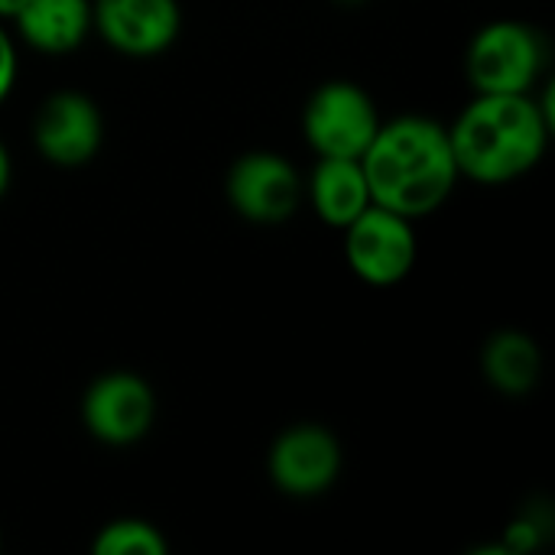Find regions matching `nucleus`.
Instances as JSON below:
<instances>
[{"mask_svg":"<svg viewBox=\"0 0 555 555\" xmlns=\"http://www.w3.org/2000/svg\"><path fill=\"white\" fill-rule=\"evenodd\" d=\"M371 202L410 221L439 211L459 185L449 127L423 114L380 120L361 153Z\"/></svg>","mask_w":555,"mask_h":555,"instance_id":"nucleus-1","label":"nucleus"},{"mask_svg":"<svg viewBox=\"0 0 555 555\" xmlns=\"http://www.w3.org/2000/svg\"><path fill=\"white\" fill-rule=\"evenodd\" d=\"M553 133L550 98L527 94H475L449 127L452 156L462 179L481 185H507L524 179L546 156Z\"/></svg>","mask_w":555,"mask_h":555,"instance_id":"nucleus-2","label":"nucleus"},{"mask_svg":"<svg viewBox=\"0 0 555 555\" xmlns=\"http://www.w3.org/2000/svg\"><path fill=\"white\" fill-rule=\"evenodd\" d=\"M546 68L543 36L517 20H494L475 33L465 72L475 94H527Z\"/></svg>","mask_w":555,"mask_h":555,"instance_id":"nucleus-3","label":"nucleus"},{"mask_svg":"<svg viewBox=\"0 0 555 555\" xmlns=\"http://www.w3.org/2000/svg\"><path fill=\"white\" fill-rule=\"evenodd\" d=\"M380 127L374 98L354 81H325L302 111V133L315 156L361 159Z\"/></svg>","mask_w":555,"mask_h":555,"instance_id":"nucleus-4","label":"nucleus"},{"mask_svg":"<svg viewBox=\"0 0 555 555\" xmlns=\"http://www.w3.org/2000/svg\"><path fill=\"white\" fill-rule=\"evenodd\" d=\"M416 231L413 221L371 205L345 228V257L358 280L387 289L410 276L416 267Z\"/></svg>","mask_w":555,"mask_h":555,"instance_id":"nucleus-5","label":"nucleus"},{"mask_svg":"<svg viewBox=\"0 0 555 555\" xmlns=\"http://www.w3.org/2000/svg\"><path fill=\"white\" fill-rule=\"evenodd\" d=\"M153 420L156 393L140 374L111 371L85 390L81 423L101 446L127 449L153 429Z\"/></svg>","mask_w":555,"mask_h":555,"instance_id":"nucleus-6","label":"nucleus"},{"mask_svg":"<svg viewBox=\"0 0 555 555\" xmlns=\"http://www.w3.org/2000/svg\"><path fill=\"white\" fill-rule=\"evenodd\" d=\"M231 208L250 224H283L296 215L302 198V179L296 166L280 153H247L228 169L224 182Z\"/></svg>","mask_w":555,"mask_h":555,"instance_id":"nucleus-7","label":"nucleus"},{"mask_svg":"<svg viewBox=\"0 0 555 555\" xmlns=\"http://www.w3.org/2000/svg\"><path fill=\"white\" fill-rule=\"evenodd\" d=\"M33 143L39 156L59 169L88 166L104 143V120L98 104L81 91H55L42 101Z\"/></svg>","mask_w":555,"mask_h":555,"instance_id":"nucleus-8","label":"nucleus"},{"mask_svg":"<svg viewBox=\"0 0 555 555\" xmlns=\"http://www.w3.org/2000/svg\"><path fill=\"white\" fill-rule=\"evenodd\" d=\"M270 481L289 498H319L341 475L338 439L315 423L289 426L270 446Z\"/></svg>","mask_w":555,"mask_h":555,"instance_id":"nucleus-9","label":"nucleus"},{"mask_svg":"<svg viewBox=\"0 0 555 555\" xmlns=\"http://www.w3.org/2000/svg\"><path fill=\"white\" fill-rule=\"evenodd\" d=\"M91 29L120 55L150 59L176 42L182 10L176 0H91Z\"/></svg>","mask_w":555,"mask_h":555,"instance_id":"nucleus-10","label":"nucleus"},{"mask_svg":"<svg viewBox=\"0 0 555 555\" xmlns=\"http://www.w3.org/2000/svg\"><path fill=\"white\" fill-rule=\"evenodd\" d=\"M10 23L26 46L62 55L78 49L91 33V0H23Z\"/></svg>","mask_w":555,"mask_h":555,"instance_id":"nucleus-11","label":"nucleus"},{"mask_svg":"<svg viewBox=\"0 0 555 555\" xmlns=\"http://www.w3.org/2000/svg\"><path fill=\"white\" fill-rule=\"evenodd\" d=\"M306 192H309L315 215L338 231H345L364 208L374 205L361 159L319 156Z\"/></svg>","mask_w":555,"mask_h":555,"instance_id":"nucleus-12","label":"nucleus"},{"mask_svg":"<svg viewBox=\"0 0 555 555\" xmlns=\"http://www.w3.org/2000/svg\"><path fill=\"white\" fill-rule=\"evenodd\" d=\"M481 371H485V380L498 393H504V397H527L530 390H537V384L543 377L540 345L527 332H514V328L494 332L485 341Z\"/></svg>","mask_w":555,"mask_h":555,"instance_id":"nucleus-13","label":"nucleus"},{"mask_svg":"<svg viewBox=\"0 0 555 555\" xmlns=\"http://www.w3.org/2000/svg\"><path fill=\"white\" fill-rule=\"evenodd\" d=\"M91 550L94 555H166L169 543L153 524L140 517H120L98 530Z\"/></svg>","mask_w":555,"mask_h":555,"instance_id":"nucleus-14","label":"nucleus"},{"mask_svg":"<svg viewBox=\"0 0 555 555\" xmlns=\"http://www.w3.org/2000/svg\"><path fill=\"white\" fill-rule=\"evenodd\" d=\"M550 527H553V514H550V507H530V511H524V514L507 527V533H504L501 546L507 550V555L537 553V550L546 543Z\"/></svg>","mask_w":555,"mask_h":555,"instance_id":"nucleus-15","label":"nucleus"},{"mask_svg":"<svg viewBox=\"0 0 555 555\" xmlns=\"http://www.w3.org/2000/svg\"><path fill=\"white\" fill-rule=\"evenodd\" d=\"M16 85V46L7 33V26L0 23V104L10 98Z\"/></svg>","mask_w":555,"mask_h":555,"instance_id":"nucleus-16","label":"nucleus"},{"mask_svg":"<svg viewBox=\"0 0 555 555\" xmlns=\"http://www.w3.org/2000/svg\"><path fill=\"white\" fill-rule=\"evenodd\" d=\"M10 179H13V159H10V150H7L3 140H0V198H3L7 189H10Z\"/></svg>","mask_w":555,"mask_h":555,"instance_id":"nucleus-17","label":"nucleus"},{"mask_svg":"<svg viewBox=\"0 0 555 555\" xmlns=\"http://www.w3.org/2000/svg\"><path fill=\"white\" fill-rule=\"evenodd\" d=\"M20 7H23V0H0V23L3 20H13Z\"/></svg>","mask_w":555,"mask_h":555,"instance_id":"nucleus-18","label":"nucleus"},{"mask_svg":"<svg viewBox=\"0 0 555 555\" xmlns=\"http://www.w3.org/2000/svg\"><path fill=\"white\" fill-rule=\"evenodd\" d=\"M335 3H341V7H361V3H367V0H335Z\"/></svg>","mask_w":555,"mask_h":555,"instance_id":"nucleus-19","label":"nucleus"},{"mask_svg":"<svg viewBox=\"0 0 555 555\" xmlns=\"http://www.w3.org/2000/svg\"><path fill=\"white\" fill-rule=\"evenodd\" d=\"M0 546H3V537H0Z\"/></svg>","mask_w":555,"mask_h":555,"instance_id":"nucleus-20","label":"nucleus"}]
</instances>
